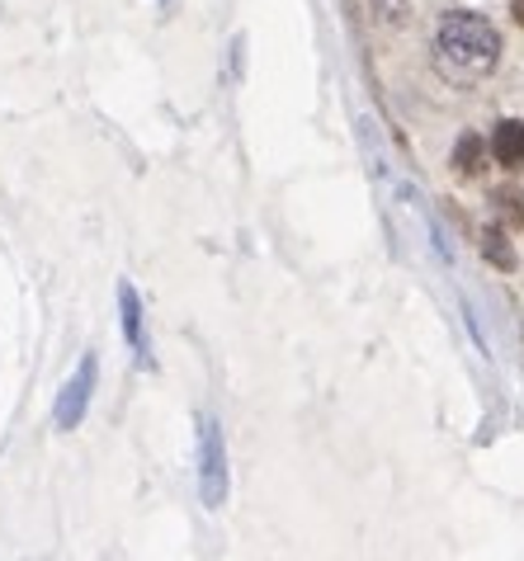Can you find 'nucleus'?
<instances>
[{
	"label": "nucleus",
	"mask_w": 524,
	"mask_h": 561,
	"mask_svg": "<svg viewBox=\"0 0 524 561\" xmlns=\"http://www.w3.org/2000/svg\"><path fill=\"white\" fill-rule=\"evenodd\" d=\"M491 161L505 170H524V118H501L491 133Z\"/></svg>",
	"instance_id": "obj_4"
},
{
	"label": "nucleus",
	"mask_w": 524,
	"mask_h": 561,
	"mask_svg": "<svg viewBox=\"0 0 524 561\" xmlns=\"http://www.w3.org/2000/svg\"><path fill=\"white\" fill-rule=\"evenodd\" d=\"M454 161H458V175H482V161H487V142L477 133H464L458 137V151H454Z\"/></svg>",
	"instance_id": "obj_6"
},
{
	"label": "nucleus",
	"mask_w": 524,
	"mask_h": 561,
	"mask_svg": "<svg viewBox=\"0 0 524 561\" xmlns=\"http://www.w3.org/2000/svg\"><path fill=\"white\" fill-rule=\"evenodd\" d=\"M430 61H435L440 81L468 90L501 67V28L482 10H444L430 34Z\"/></svg>",
	"instance_id": "obj_1"
},
{
	"label": "nucleus",
	"mask_w": 524,
	"mask_h": 561,
	"mask_svg": "<svg viewBox=\"0 0 524 561\" xmlns=\"http://www.w3.org/2000/svg\"><path fill=\"white\" fill-rule=\"evenodd\" d=\"M368 5H374V20H378L383 28L411 24V0H368Z\"/></svg>",
	"instance_id": "obj_7"
},
{
	"label": "nucleus",
	"mask_w": 524,
	"mask_h": 561,
	"mask_svg": "<svg viewBox=\"0 0 524 561\" xmlns=\"http://www.w3.org/2000/svg\"><path fill=\"white\" fill-rule=\"evenodd\" d=\"M497 208L505 213V222H511V227H524V194L520 190H501L497 194Z\"/></svg>",
	"instance_id": "obj_9"
},
{
	"label": "nucleus",
	"mask_w": 524,
	"mask_h": 561,
	"mask_svg": "<svg viewBox=\"0 0 524 561\" xmlns=\"http://www.w3.org/2000/svg\"><path fill=\"white\" fill-rule=\"evenodd\" d=\"M511 14H515V24H524V0H511Z\"/></svg>",
	"instance_id": "obj_10"
},
{
	"label": "nucleus",
	"mask_w": 524,
	"mask_h": 561,
	"mask_svg": "<svg viewBox=\"0 0 524 561\" xmlns=\"http://www.w3.org/2000/svg\"><path fill=\"white\" fill-rule=\"evenodd\" d=\"M118 311H123V335L128 345L137 350V358L147 364V335H143V302H137V288L133 284H118Z\"/></svg>",
	"instance_id": "obj_5"
},
{
	"label": "nucleus",
	"mask_w": 524,
	"mask_h": 561,
	"mask_svg": "<svg viewBox=\"0 0 524 561\" xmlns=\"http://www.w3.org/2000/svg\"><path fill=\"white\" fill-rule=\"evenodd\" d=\"M95 378H100V358L86 354L81 364H76V373L67 378V387L57 392V401H53V425H57V430H76V425L86 420L90 392H95Z\"/></svg>",
	"instance_id": "obj_3"
},
{
	"label": "nucleus",
	"mask_w": 524,
	"mask_h": 561,
	"mask_svg": "<svg viewBox=\"0 0 524 561\" xmlns=\"http://www.w3.org/2000/svg\"><path fill=\"white\" fill-rule=\"evenodd\" d=\"M482 255L491 264H501V270H515V255H511V245H505L501 231H487V237H482Z\"/></svg>",
	"instance_id": "obj_8"
},
{
	"label": "nucleus",
	"mask_w": 524,
	"mask_h": 561,
	"mask_svg": "<svg viewBox=\"0 0 524 561\" xmlns=\"http://www.w3.org/2000/svg\"><path fill=\"white\" fill-rule=\"evenodd\" d=\"M198 495L208 510H223L227 501V444L213 415H198Z\"/></svg>",
	"instance_id": "obj_2"
}]
</instances>
